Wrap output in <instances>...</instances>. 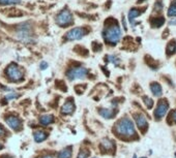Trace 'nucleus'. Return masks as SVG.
I'll return each instance as SVG.
<instances>
[{
	"mask_svg": "<svg viewBox=\"0 0 176 158\" xmlns=\"http://www.w3.org/2000/svg\"><path fill=\"white\" fill-rule=\"evenodd\" d=\"M175 52H176V43L174 40H172L167 46V55H172Z\"/></svg>",
	"mask_w": 176,
	"mask_h": 158,
	"instance_id": "19",
	"label": "nucleus"
},
{
	"mask_svg": "<svg viewBox=\"0 0 176 158\" xmlns=\"http://www.w3.org/2000/svg\"><path fill=\"white\" fill-rule=\"evenodd\" d=\"M21 3V0H0L1 5H12V4H18Z\"/></svg>",
	"mask_w": 176,
	"mask_h": 158,
	"instance_id": "21",
	"label": "nucleus"
},
{
	"mask_svg": "<svg viewBox=\"0 0 176 158\" xmlns=\"http://www.w3.org/2000/svg\"><path fill=\"white\" fill-rule=\"evenodd\" d=\"M169 24H170V25H176V20H171L170 22H169Z\"/></svg>",
	"mask_w": 176,
	"mask_h": 158,
	"instance_id": "31",
	"label": "nucleus"
},
{
	"mask_svg": "<svg viewBox=\"0 0 176 158\" xmlns=\"http://www.w3.org/2000/svg\"><path fill=\"white\" fill-rule=\"evenodd\" d=\"M150 89H151V92H152V94H154V96H161L162 95V93H163V89H162V87L161 85H159V83H151L150 84Z\"/></svg>",
	"mask_w": 176,
	"mask_h": 158,
	"instance_id": "12",
	"label": "nucleus"
},
{
	"mask_svg": "<svg viewBox=\"0 0 176 158\" xmlns=\"http://www.w3.org/2000/svg\"><path fill=\"white\" fill-rule=\"evenodd\" d=\"M88 75V70L86 68H84L82 66H76V67H71V68L66 72V76L68 80L74 81L76 79H83L86 78Z\"/></svg>",
	"mask_w": 176,
	"mask_h": 158,
	"instance_id": "5",
	"label": "nucleus"
},
{
	"mask_svg": "<svg viewBox=\"0 0 176 158\" xmlns=\"http://www.w3.org/2000/svg\"><path fill=\"white\" fill-rule=\"evenodd\" d=\"M134 158H136V156H134Z\"/></svg>",
	"mask_w": 176,
	"mask_h": 158,
	"instance_id": "34",
	"label": "nucleus"
},
{
	"mask_svg": "<svg viewBox=\"0 0 176 158\" xmlns=\"http://www.w3.org/2000/svg\"><path fill=\"white\" fill-rule=\"evenodd\" d=\"M134 119H135L138 128L144 133L145 130L147 129V125H148L146 118L142 114H136V115H134Z\"/></svg>",
	"mask_w": 176,
	"mask_h": 158,
	"instance_id": "10",
	"label": "nucleus"
},
{
	"mask_svg": "<svg viewBox=\"0 0 176 158\" xmlns=\"http://www.w3.org/2000/svg\"><path fill=\"white\" fill-rule=\"evenodd\" d=\"M103 37L108 44H116L121 37V30H120L119 25L116 22L107 25L103 31Z\"/></svg>",
	"mask_w": 176,
	"mask_h": 158,
	"instance_id": "1",
	"label": "nucleus"
},
{
	"mask_svg": "<svg viewBox=\"0 0 176 158\" xmlns=\"http://www.w3.org/2000/svg\"><path fill=\"white\" fill-rule=\"evenodd\" d=\"M115 130H116V133L118 134L119 137H132L134 135H136V130H135V127H134V123L129 118H122L121 120H119L118 123L116 124Z\"/></svg>",
	"mask_w": 176,
	"mask_h": 158,
	"instance_id": "2",
	"label": "nucleus"
},
{
	"mask_svg": "<svg viewBox=\"0 0 176 158\" xmlns=\"http://www.w3.org/2000/svg\"><path fill=\"white\" fill-rule=\"evenodd\" d=\"M33 137H34V141L37 142V143H41V142H43V141L46 140V138H47L48 133H47V132H45V131L38 130V131L34 132Z\"/></svg>",
	"mask_w": 176,
	"mask_h": 158,
	"instance_id": "13",
	"label": "nucleus"
},
{
	"mask_svg": "<svg viewBox=\"0 0 176 158\" xmlns=\"http://www.w3.org/2000/svg\"><path fill=\"white\" fill-rule=\"evenodd\" d=\"M74 111H75V105H74L73 99L67 100L66 104L62 105V108H61V113H62L63 115H70L71 113H74Z\"/></svg>",
	"mask_w": 176,
	"mask_h": 158,
	"instance_id": "11",
	"label": "nucleus"
},
{
	"mask_svg": "<svg viewBox=\"0 0 176 158\" xmlns=\"http://www.w3.org/2000/svg\"><path fill=\"white\" fill-rule=\"evenodd\" d=\"M18 36L21 40H24L26 43H30L31 37V31H30V26L28 23H23L21 24L18 28Z\"/></svg>",
	"mask_w": 176,
	"mask_h": 158,
	"instance_id": "7",
	"label": "nucleus"
},
{
	"mask_svg": "<svg viewBox=\"0 0 176 158\" xmlns=\"http://www.w3.org/2000/svg\"><path fill=\"white\" fill-rule=\"evenodd\" d=\"M5 122H6V124L14 130H19V129H21V127H22L21 120L18 117H16V116H12V115L7 116V117L5 118Z\"/></svg>",
	"mask_w": 176,
	"mask_h": 158,
	"instance_id": "9",
	"label": "nucleus"
},
{
	"mask_svg": "<svg viewBox=\"0 0 176 158\" xmlns=\"http://www.w3.org/2000/svg\"><path fill=\"white\" fill-rule=\"evenodd\" d=\"M71 148H64L63 150H61L59 154H58V158H71Z\"/></svg>",
	"mask_w": 176,
	"mask_h": 158,
	"instance_id": "17",
	"label": "nucleus"
},
{
	"mask_svg": "<svg viewBox=\"0 0 176 158\" xmlns=\"http://www.w3.org/2000/svg\"><path fill=\"white\" fill-rule=\"evenodd\" d=\"M43 158H54V157H52V156H45Z\"/></svg>",
	"mask_w": 176,
	"mask_h": 158,
	"instance_id": "32",
	"label": "nucleus"
},
{
	"mask_svg": "<svg viewBox=\"0 0 176 158\" xmlns=\"http://www.w3.org/2000/svg\"><path fill=\"white\" fill-rule=\"evenodd\" d=\"M2 148H3V146H2V145H0V150H1Z\"/></svg>",
	"mask_w": 176,
	"mask_h": 158,
	"instance_id": "33",
	"label": "nucleus"
},
{
	"mask_svg": "<svg viewBox=\"0 0 176 158\" xmlns=\"http://www.w3.org/2000/svg\"><path fill=\"white\" fill-rule=\"evenodd\" d=\"M102 148H104V149H106L107 151H110L112 150L114 148V143L111 140H108V138H105V140H103L102 142Z\"/></svg>",
	"mask_w": 176,
	"mask_h": 158,
	"instance_id": "18",
	"label": "nucleus"
},
{
	"mask_svg": "<svg viewBox=\"0 0 176 158\" xmlns=\"http://www.w3.org/2000/svg\"><path fill=\"white\" fill-rule=\"evenodd\" d=\"M47 67H48L47 62H42V64H41V68H42V69H46Z\"/></svg>",
	"mask_w": 176,
	"mask_h": 158,
	"instance_id": "29",
	"label": "nucleus"
},
{
	"mask_svg": "<svg viewBox=\"0 0 176 158\" xmlns=\"http://www.w3.org/2000/svg\"><path fill=\"white\" fill-rule=\"evenodd\" d=\"M172 120H173V122H175V123H176V111H174L173 114H172Z\"/></svg>",
	"mask_w": 176,
	"mask_h": 158,
	"instance_id": "30",
	"label": "nucleus"
},
{
	"mask_svg": "<svg viewBox=\"0 0 176 158\" xmlns=\"http://www.w3.org/2000/svg\"><path fill=\"white\" fill-rule=\"evenodd\" d=\"M100 115H102L103 117L106 118V119H111V118H113L114 116H115V114H114V111H112V109H100Z\"/></svg>",
	"mask_w": 176,
	"mask_h": 158,
	"instance_id": "16",
	"label": "nucleus"
},
{
	"mask_svg": "<svg viewBox=\"0 0 176 158\" xmlns=\"http://www.w3.org/2000/svg\"><path fill=\"white\" fill-rule=\"evenodd\" d=\"M168 109H169V104L167 102V100H165V99L159 100V105L154 111V117L158 119V120H159V119H162L167 114Z\"/></svg>",
	"mask_w": 176,
	"mask_h": 158,
	"instance_id": "8",
	"label": "nucleus"
},
{
	"mask_svg": "<svg viewBox=\"0 0 176 158\" xmlns=\"http://www.w3.org/2000/svg\"><path fill=\"white\" fill-rule=\"evenodd\" d=\"M154 6H155V9H156V11H161V9H163V4H162V3L159 2V1L156 2Z\"/></svg>",
	"mask_w": 176,
	"mask_h": 158,
	"instance_id": "27",
	"label": "nucleus"
},
{
	"mask_svg": "<svg viewBox=\"0 0 176 158\" xmlns=\"http://www.w3.org/2000/svg\"><path fill=\"white\" fill-rule=\"evenodd\" d=\"M169 17H176V4H172L168 9Z\"/></svg>",
	"mask_w": 176,
	"mask_h": 158,
	"instance_id": "23",
	"label": "nucleus"
},
{
	"mask_svg": "<svg viewBox=\"0 0 176 158\" xmlns=\"http://www.w3.org/2000/svg\"><path fill=\"white\" fill-rule=\"evenodd\" d=\"M16 97H17V95L12 94H12H7V95H6L5 96V99H6V100H11V99H14Z\"/></svg>",
	"mask_w": 176,
	"mask_h": 158,
	"instance_id": "26",
	"label": "nucleus"
},
{
	"mask_svg": "<svg viewBox=\"0 0 176 158\" xmlns=\"http://www.w3.org/2000/svg\"><path fill=\"white\" fill-rule=\"evenodd\" d=\"M6 73H7L8 79H11L12 82H18V81H21L24 78V72H23V70L15 63H12L11 65L7 66Z\"/></svg>",
	"mask_w": 176,
	"mask_h": 158,
	"instance_id": "3",
	"label": "nucleus"
},
{
	"mask_svg": "<svg viewBox=\"0 0 176 158\" xmlns=\"http://www.w3.org/2000/svg\"><path fill=\"white\" fill-rule=\"evenodd\" d=\"M6 133V131L4 129V127L2 126V125H0V137H3L5 135Z\"/></svg>",
	"mask_w": 176,
	"mask_h": 158,
	"instance_id": "25",
	"label": "nucleus"
},
{
	"mask_svg": "<svg viewBox=\"0 0 176 158\" xmlns=\"http://www.w3.org/2000/svg\"><path fill=\"white\" fill-rule=\"evenodd\" d=\"M143 101H144L145 105L147 106V109H151L152 105H154V100L150 97H148V96H144L143 97Z\"/></svg>",
	"mask_w": 176,
	"mask_h": 158,
	"instance_id": "22",
	"label": "nucleus"
},
{
	"mask_svg": "<svg viewBox=\"0 0 176 158\" xmlns=\"http://www.w3.org/2000/svg\"><path fill=\"white\" fill-rule=\"evenodd\" d=\"M73 21H74L73 15H71V12L68 11L67 8L62 9V11H61L56 17L57 24L61 27L70 26V25L73 24Z\"/></svg>",
	"mask_w": 176,
	"mask_h": 158,
	"instance_id": "4",
	"label": "nucleus"
},
{
	"mask_svg": "<svg viewBox=\"0 0 176 158\" xmlns=\"http://www.w3.org/2000/svg\"><path fill=\"white\" fill-rule=\"evenodd\" d=\"M54 121V117L52 115H44L40 118V123L42 125H49Z\"/></svg>",
	"mask_w": 176,
	"mask_h": 158,
	"instance_id": "15",
	"label": "nucleus"
},
{
	"mask_svg": "<svg viewBox=\"0 0 176 158\" xmlns=\"http://www.w3.org/2000/svg\"><path fill=\"white\" fill-rule=\"evenodd\" d=\"M88 33V31L83 27H76L71 29V31H68L67 33L64 35V38L66 40H81Z\"/></svg>",
	"mask_w": 176,
	"mask_h": 158,
	"instance_id": "6",
	"label": "nucleus"
},
{
	"mask_svg": "<svg viewBox=\"0 0 176 158\" xmlns=\"http://www.w3.org/2000/svg\"><path fill=\"white\" fill-rule=\"evenodd\" d=\"M143 158H145V157H143Z\"/></svg>",
	"mask_w": 176,
	"mask_h": 158,
	"instance_id": "35",
	"label": "nucleus"
},
{
	"mask_svg": "<svg viewBox=\"0 0 176 158\" xmlns=\"http://www.w3.org/2000/svg\"><path fill=\"white\" fill-rule=\"evenodd\" d=\"M140 14H141V11H139V9L137 8H132L131 11L129 12V20H130V23L132 25H134V20L139 17Z\"/></svg>",
	"mask_w": 176,
	"mask_h": 158,
	"instance_id": "14",
	"label": "nucleus"
},
{
	"mask_svg": "<svg viewBox=\"0 0 176 158\" xmlns=\"http://www.w3.org/2000/svg\"><path fill=\"white\" fill-rule=\"evenodd\" d=\"M88 155H89V152H88L87 150H84L82 149L78 154V157L77 158H88Z\"/></svg>",
	"mask_w": 176,
	"mask_h": 158,
	"instance_id": "24",
	"label": "nucleus"
},
{
	"mask_svg": "<svg viewBox=\"0 0 176 158\" xmlns=\"http://www.w3.org/2000/svg\"><path fill=\"white\" fill-rule=\"evenodd\" d=\"M108 60L110 61V62H114V63L118 62V59H117L116 57H114V56H109L108 57Z\"/></svg>",
	"mask_w": 176,
	"mask_h": 158,
	"instance_id": "28",
	"label": "nucleus"
},
{
	"mask_svg": "<svg viewBox=\"0 0 176 158\" xmlns=\"http://www.w3.org/2000/svg\"><path fill=\"white\" fill-rule=\"evenodd\" d=\"M165 22V19L163 17H159V18H155L152 20V26L154 27H161L163 24H164Z\"/></svg>",
	"mask_w": 176,
	"mask_h": 158,
	"instance_id": "20",
	"label": "nucleus"
}]
</instances>
